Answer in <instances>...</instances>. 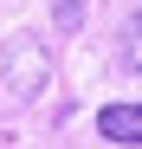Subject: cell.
<instances>
[{
  "label": "cell",
  "mask_w": 142,
  "mask_h": 149,
  "mask_svg": "<svg viewBox=\"0 0 142 149\" xmlns=\"http://www.w3.org/2000/svg\"><path fill=\"white\" fill-rule=\"evenodd\" d=\"M0 78H7V91L19 97V104H32V97H39V84L52 78V58H45V45L19 33L7 52H0Z\"/></svg>",
  "instance_id": "obj_1"
},
{
  "label": "cell",
  "mask_w": 142,
  "mask_h": 149,
  "mask_svg": "<svg viewBox=\"0 0 142 149\" xmlns=\"http://www.w3.org/2000/svg\"><path fill=\"white\" fill-rule=\"evenodd\" d=\"M97 136H110V143H142V104H103V110H97Z\"/></svg>",
  "instance_id": "obj_2"
},
{
  "label": "cell",
  "mask_w": 142,
  "mask_h": 149,
  "mask_svg": "<svg viewBox=\"0 0 142 149\" xmlns=\"http://www.w3.org/2000/svg\"><path fill=\"white\" fill-rule=\"evenodd\" d=\"M52 26L58 33H78L84 26V0H52Z\"/></svg>",
  "instance_id": "obj_3"
},
{
  "label": "cell",
  "mask_w": 142,
  "mask_h": 149,
  "mask_svg": "<svg viewBox=\"0 0 142 149\" xmlns=\"http://www.w3.org/2000/svg\"><path fill=\"white\" fill-rule=\"evenodd\" d=\"M123 58H129V65L142 71V13H136L129 26H123Z\"/></svg>",
  "instance_id": "obj_4"
}]
</instances>
